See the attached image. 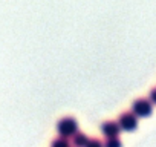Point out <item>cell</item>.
<instances>
[{"mask_svg":"<svg viewBox=\"0 0 156 147\" xmlns=\"http://www.w3.org/2000/svg\"><path fill=\"white\" fill-rule=\"evenodd\" d=\"M133 113L139 117H148L151 113V104L147 100H138L133 103Z\"/></svg>","mask_w":156,"mask_h":147,"instance_id":"6da1fadb","label":"cell"},{"mask_svg":"<svg viewBox=\"0 0 156 147\" xmlns=\"http://www.w3.org/2000/svg\"><path fill=\"white\" fill-rule=\"evenodd\" d=\"M119 127L124 130H135L136 129V117L133 113H122L119 117Z\"/></svg>","mask_w":156,"mask_h":147,"instance_id":"7a4b0ae2","label":"cell"},{"mask_svg":"<svg viewBox=\"0 0 156 147\" xmlns=\"http://www.w3.org/2000/svg\"><path fill=\"white\" fill-rule=\"evenodd\" d=\"M58 130H60L64 136L70 135V133L75 130V121H73V120H63V121L58 124Z\"/></svg>","mask_w":156,"mask_h":147,"instance_id":"3957f363","label":"cell"},{"mask_svg":"<svg viewBox=\"0 0 156 147\" xmlns=\"http://www.w3.org/2000/svg\"><path fill=\"white\" fill-rule=\"evenodd\" d=\"M103 130H104V133L107 135V136H116L118 135V132H119V124H116V123H106L104 126H103Z\"/></svg>","mask_w":156,"mask_h":147,"instance_id":"277c9868","label":"cell"},{"mask_svg":"<svg viewBox=\"0 0 156 147\" xmlns=\"http://www.w3.org/2000/svg\"><path fill=\"white\" fill-rule=\"evenodd\" d=\"M150 98H151L153 103H156V89H153V91L150 92Z\"/></svg>","mask_w":156,"mask_h":147,"instance_id":"5b68a950","label":"cell"}]
</instances>
